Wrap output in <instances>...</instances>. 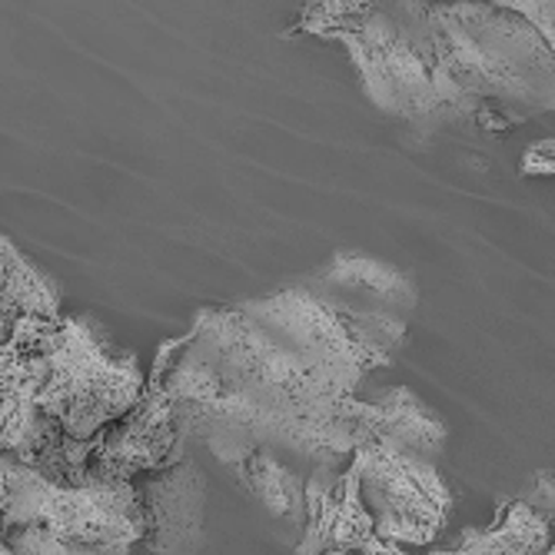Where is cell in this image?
<instances>
[{
    "instance_id": "1",
    "label": "cell",
    "mask_w": 555,
    "mask_h": 555,
    "mask_svg": "<svg viewBox=\"0 0 555 555\" xmlns=\"http://www.w3.org/2000/svg\"><path fill=\"white\" fill-rule=\"evenodd\" d=\"M406 320L352 313L307 283L196 313L193 330L160 346L150 386L233 466L254 449L286 463L339 469L360 446L366 373L392 366Z\"/></svg>"
},
{
    "instance_id": "2",
    "label": "cell",
    "mask_w": 555,
    "mask_h": 555,
    "mask_svg": "<svg viewBox=\"0 0 555 555\" xmlns=\"http://www.w3.org/2000/svg\"><path fill=\"white\" fill-rule=\"evenodd\" d=\"M433 120L509 130L552 111V47L506 4H429Z\"/></svg>"
},
{
    "instance_id": "3",
    "label": "cell",
    "mask_w": 555,
    "mask_h": 555,
    "mask_svg": "<svg viewBox=\"0 0 555 555\" xmlns=\"http://www.w3.org/2000/svg\"><path fill=\"white\" fill-rule=\"evenodd\" d=\"M293 30L339 40L370 100L399 120H433L429 4H310Z\"/></svg>"
},
{
    "instance_id": "4",
    "label": "cell",
    "mask_w": 555,
    "mask_h": 555,
    "mask_svg": "<svg viewBox=\"0 0 555 555\" xmlns=\"http://www.w3.org/2000/svg\"><path fill=\"white\" fill-rule=\"evenodd\" d=\"M47 379L34 396L40 416L54 420L74 442H90L133 410L143 376L133 357H111L83 317H61L43 346Z\"/></svg>"
},
{
    "instance_id": "5",
    "label": "cell",
    "mask_w": 555,
    "mask_h": 555,
    "mask_svg": "<svg viewBox=\"0 0 555 555\" xmlns=\"http://www.w3.org/2000/svg\"><path fill=\"white\" fill-rule=\"evenodd\" d=\"M43 529L57 542L87 548H133L143 539V519L130 482L54 486L34 469L4 460L0 482V529Z\"/></svg>"
},
{
    "instance_id": "6",
    "label": "cell",
    "mask_w": 555,
    "mask_h": 555,
    "mask_svg": "<svg viewBox=\"0 0 555 555\" xmlns=\"http://www.w3.org/2000/svg\"><path fill=\"white\" fill-rule=\"evenodd\" d=\"M360 479V502L383 545H429L452 509L436 460L389 446H360L352 452Z\"/></svg>"
},
{
    "instance_id": "7",
    "label": "cell",
    "mask_w": 555,
    "mask_h": 555,
    "mask_svg": "<svg viewBox=\"0 0 555 555\" xmlns=\"http://www.w3.org/2000/svg\"><path fill=\"white\" fill-rule=\"evenodd\" d=\"M186 433L173 402L143 383V396L133 410L93 436L87 476L96 482H133L143 473L170 469L186 460Z\"/></svg>"
},
{
    "instance_id": "8",
    "label": "cell",
    "mask_w": 555,
    "mask_h": 555,
    "mask_svg": "<svg viewBox=\"0 0 555 555\" xmlns=\"http://www.w3.org/2000/svg\"><path fill=\"white\" fill-rule=\"evenodd\" d=\"M54 326L57 323L24 317L0 343V456H14L27 469L57 426L34 406V396L47 379L43 346Z\"/></svg>"
},
{
    "instance_id": "9",
    "label": "cell",
    "mask_w": 555,
    "mask_h": 555,
    "mask_svg": "<svg viewBox=\"0 0 555 555\" xmlns=\"http://www.w3.org/2000/svg\"><path fill=\"white\" fill-rule=\"evenodd\" d=\"M130 486L143 519L140 545L157 555H196L204 545L207 516L204 469L186 456L170 469L137 476Z\"/></svg>"
},
{
    "instance_id": "10",
    "label": "cell",
    "mask_w": 555,
    "mask_h": 555,
    "mask_svg": "<svg viewBox=\"0 0 555 555\" xmlns=\"http://www.w3.org/2000/svg\"><path fill=\"white\" fill-rule=\"evenodd\" d=\"M302 522L307 529H302L296 555H389V545L376 539L360 502V479L352 463H346V469H310V476L302 479Z\"/></svg>"
},
{
    "instance_id": "11",
    "label": "cell",
    "mask_w": 555,
    "mask_h": 555,
    "mask_svg": "<svg viewBox=\"0 0 555 555\" xmlns=\"http://www.w3.org/2000/svg\"><path fill=\"white\" fill-rule=\"evenodd\" d=\"M302 283L352 313L406 320L416 307L413 273L363 254H349V249H339L323 270Z\"/></svg>"
},
{
    "instance_id": "12",
    "label": "cell",
    "mask_w": 555,
    "mask_h": 555,
    "mask_svg": "<svg viewBox=\"0 0 555 555\" xmlns=\"http://www.w3.org/2000/svg\"><path fill=\"white\" fill-rule=\"evenodd\" d=\"M360 446H389V449L416 452V456L436 460L446 449V423L413 389L389 386V389L363 399Z\"/></svg>"
},
{
    "instance_id": "13",
    "label": "cell",
    "mask_w": 555,
    "mask_h": 555,
    "mask_svg": "<svg viewBox=\"0 0 555 555\" xmlns=\"http://www.w3.org/2000/svg\"><path fill=\"white\" fill-rule=\"evenodd\" d=\"M24 317L57 323L61 293L54 280L40 273L8 236H0V343Z\"/></svg>"
},
{
    "instance_id": "14",
    "label": "cell",
    "mask_w": 555,
    "mask_h": 555,
    "mask_svg": "<svg viewBox=\"0 0 555 555\" xmlns=\"http://www.w3.org/2000/svg\"><path fill=\"white\" fill-rule=\"evenodd\" d=\"M243 489L280 522H302V473L283 463L270 449H254L230 466Z\"/></svg>"
},
{
    "instance_id": "15",
    "label": "cell",
    "mask_w": 555,
    "mask_h": 555,
    "mask_svg": "<svg viewBox=\"0 0 555 555\" xmlns=\"http://www.w3.org/2000/svg\"><path fill=\"white\" fill-rule=\"evenodd\" d=\"M11 555H133V548H87V545H67L57 542L54 535H47L43 529H14V535L8 539Z\"/></svg>"
},
{
    "instance_id": "16",
    "label": "cell",
    "mask_w": 555,
    "mask_h": 555,
    "mask_svg": "<svg viewBox=\"0 0 555 555\" xmlns=\"http://www.w3.org/2000/svg\"><path fill=\"white\" fill-rule=\"evenodd\" d=\"M506 8L513 14H519L548 47L555 43V34H552V4H548V0H545V4H542V0H529V4H526V0H509Z\"/></svg>"
},
{
    "instance_id": "17",
    "label": "cell",
    "mask_w": 555,
    "mask_h": 555,
    "mask_svg": "<svg viewBox=\"0 0 555 555\" xmlns=\"http://www.w3.org/2000/svg\"><path fill=\"white\" fill-rule=\"evenodd\" d=\"M522 173L526 177H535V173H552V140H542V143H532L529 154L522 160Z\"/></svg>"
},
{
    "instance_id": "18",
    "label": "cell",
    "mask_w": 555,
    "mask_h": 555,
    "mask_svg": "<svg viewBox=\"0 0 555 555\" xmlns=\"http://www.w3.org/2000/svg\"><path fill=\"white\" fill-rule=\"evenodd\" d=\"M4 460H8V456H0V482H4ZM4 545H8V542H4V529H0V548H4Z\"/></svg>"
},
{
    "instance_id": "19",
    "label": "cell",
    "mask_w": 555,
    "mask_h": 555,
    "mask_svg": "<svg viewBox=\"0 0 555 555\" xmlns=\"http://www.w3.org/2000/svg\"><path fill=\"white\" fill-rule=\"evenodd\" d=\"M326 555H349V552H326ZM389 555H392V548H389Z\"/></svg>"
},
{
    "instance_id": "20",
    "label": "cell",
    "mask_w": 555,
    "mask_h": 555,
    "mask_svg": "<svg viewBox=\"0 0 555 555\" xmlns=\"http://www.w3.org/2000/svg\"><path fill=\"white\" fill-rule=\"evenodd\" d=\"M0 555H11V548H8V545H4V548H0Z\"/></svg>"
}]
</instances>
